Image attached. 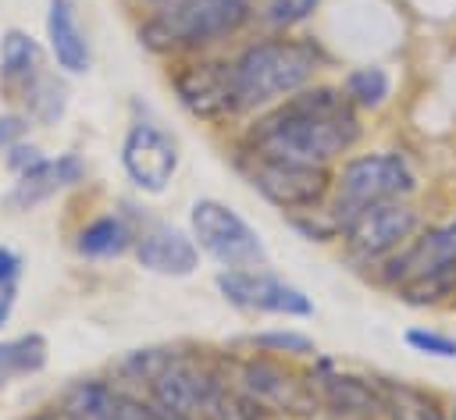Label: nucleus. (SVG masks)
Returning <instances> with one entry per match:
<instances>
[{
  "label": "nucleus",
  "mask_w": 456,
  "mask_h": 420,
  "mask_svg": "<svg viewBox=\"0 0 456 420\" xmlns=\"http://www.w3.org/2000/svg\"><path fill=\"white\" fill-rule=\"evenodd\" d=\"M363 135L360 110L342 85L310 82L306 89L267 107L242 135L239 149L256 157H278L296 164H335Z\"/></svg>",
  "instance_id": "obj_1"
},
{
  "label": "nucleus",
  "mask_w": 456,
  "mask_h": 420,
  "mask_svg": "<svg viewBox=\"0 0 456 420\" xmlns=\"http://www.w3.org/2000/svg\"><path fill=\"white\" fill-rule=\"evenodd\" d=\"M328 64L321 43L306 36H267L242 46L232 57V82L239 110H267L285 96L306 89L314 75Z\"/></svg>",
  "instance_id": "obj_2"
},
{
  "label": "nucleus",
  "mask_w": 456,
  "mask_h": 420,
  "mask_svg": "<svg viewBox=\"0 0 456 420\" xmlns=\"http://www.w3.org/2000/svg\"><path fill=\"white\" fill-rule=\"evenodd\" d=\"M249 21H253L249 0H182L146 14L135 36L150 53L192 57L228 36H239Z\"/></svg>",
  "instance_id": "obj_3"
},
{
  "label": "nucleus",
  "mask_w": 456,
  "mask_h": 420,
  "mask_svg": "<svg viewBox=\"0 0 456 420\" xmlns=\"http://www.w3.org/2000/svg\"><path fill=\"white\" fill-rule=\"evenodd\" d=\"M378 278L410 306H435L456 292V217L435 224L381 260Z\"/></svg>",
  "instance_id": "obj_4"
},
{
  "label": "nucleus",
  "mask_w": 456,
  "mask_h": 420,
  "mask_svg": "<svg viewBox=\"0 0 456 420\" xmlns=\"http://www.w3.org/2000/svg\"><path fill=\"white\" fill-rule=\"evenodd\" d=\"M413 189H417V174H413V167L406 164L403 153H392V149L360 153V157H349L335 171L328 210L342 228L353 214H360L374 203L406 199Z\"/></svg>",
  "instance_id": "obj_5"
},
{
  "label": "nucleus",
  "mask_w": 456,
  "mask_h": 420,
  "mask_svg": "<svg viewBox=\"0 0 456 420\" xmlns=\"http://www.w3.org/2000/svg\"><path fill=\"white\" fill-rule=\"evenodd\" d=\"M235 171L249 182L253 192H260L271 206L285 214H303L317 210L331 196V167L321 164H296V160H278V157H256L239 149L235 153Z\"/></svg>",
  "instance_id": "obj_6"
},
{
  "label": "nucleus",
  "mask_w": 456,
  "mask_h": 420,
  "mask_svg": "<svg viewBox=\"0 0 456 420\" xmlns=\"http://www.w3.org/2000/svg\"><path fill=\"white\" fill-rule=\"evenodd\" d=\"M189 235L196 242L200 253H207L217 267L235 271V267H264L267 249L256 235V228L235 214L228 203L221 199H196L189 206Z\"/></svg>",
  "instance_id": "obj_7"
},
{
  "label": "nucleus",
  "mask_w": 456,
  "mask_h": 420,
  "mask_svg": "<svg viewBox=\"0 0 456 420\" xmlns=\"http://www.w3.org/2000/svg\"><path fill=\"white\" fill-rule=\"evenodd\" d=\"M167 82L182 103L185 114L207 125H221L228 117H239V100H235V82H232V61L224 57H203L192 53L178 61L167 71Z\"/></svg>",
  "instance_id": "obj_8"
},
{
  "label": "nucleus",
  "mask_w": 456,
  "mask_h": 420,
  "mask_svg": "<svg viewBox=\"0 0 456 420\" xmlns=\"http://www.w3.org/2000/svg\"><path fill=\"white\" fill-rule=\"evenodd\" d=\"M221 381L224 377L200 356L175 349V356L146 381V395L160 413L175 420H210V406Z\"/></svg>",
  "instance_id": "obj_9"
},
{
  "label": "nucleus",
  "mask_w": 456,
  "mask_h": 420,
  "mask_svg": "<svg viewBox=\"0 0 456 420\" xmlns=\"http://www.w3.org/2000/svg\"><path fill=\"white\" fill-rule=\"evenodd\" d=\"M232 384L239 392H246L249 399L264 402L267 409L281 413V416H306V420H314L321 413V399H317L314 384L303 381V374L289 370L278 356H267V352L239 359Z\"/></svg>",
  "instance_id": "obj_10"
},
{
  "label": "nucleus",
  "mask_w": 456,
  "mask_h": 420,
  "mask_svg": "<svg viewBox=\"0 0 456 420\" xmlns=\"http://www.w3.org/2000/svg\"><path fill=\"white\" fill-rule=\"evenodd\" d=\"M420 228V214L406 203V199H395V203H374L360 214H353L346 224H342V242L349 249L353 260L360 263H374V260H388L395 249H403Z\"/></svg>",
  "instance_id": "obj_11"
},
{
  "label": "nucleus",
  "mask_w": 456,
  "mask_h": 420,
  "mask_svg": "<svg viewBox=\"0 0 456 420\" xmlns=\"http://www.w3.org/2000/svg\"><path fill=\"white\" fill-rule=\"evenodd\" d=\"M214 285L221 299L235 310L246 313H274V317H310L314 303L303 288L292 281L264 271V267H235V271H217Z\"/></svg>",
  "instance_id": "obj_12"
},
{
  "label": "nucleus",
  "mask_w": 456,
  "mask_h": 420,
  "mask_svg": "<svg viewBox=\"0 0 456 420\" xmlns=\"http://www.w3.org/2000/svg\"><path fill=\"white\" fill-rule=\"evenodd\" d=\"M178 139L153 117H135L121 139V167L139 192H164L178 174Z\"/></svg>",
  "instance_id": "obj_13"
},
{
  "label": "nucleus",
  "mask_w": 456,
  "mask_h": 420,
  "mask_svg": "<svg viewBox=\"0 0 456 420\" xmlns=\"http://www.w3.org/2000/svg\"><path fill=\"white\" fill-rule=\"evenodd\" d=\"M82 182H86V160L75 149L57 153V157H43L32 171L14 178V185L4 196V206L14 214H28V210L43 206L46 199H53V196H61Z\"/></svg>",
  "instance_id": "obj_14"
},
{
  "label": "nucleus",
  "mask_w": 456,
  "mask_h": 420,
  "mask_svg": "<svg viewBox=\"0 0 456 420\" xmlns=\"http://www.w3.org/2000/svg\"><path fill=\"white\" fill-rule=\"evenodd\" d=\"M132 231H135L132 253H135L139 267H146L150 274L189 278L200 267V249L189 231H182L167 221H146L142 228L132 224Z\"/></svg>",
  "instance_id": "obj_15"
},
{
  "label": "nucleus",
  "mask_w": 456,
  "mask_h": 420,
  "mask_svg": "<svg viewBox=\"0 0 456 420\" xmlns=\"http://www.w3.org/2000/svg\"><path fill=\"white\" fill-rule=\"evenodd\" d=\"M310 384H314L321 406L328 413H335V416H374V413H385L378 381L360 377V374H346L331 359H314Z\"/></svg>",
  "instance_id": "obj_16"
},
{
  "label": "nucleus",
  "mask_w": 456,
  "mask_h": 420,
  "mask_svg": "<svg viewBox=\"0 0 456 420\" xmlns=\"http://www.w3.org/2000/svg\"><path fill=\"white\" fill-rule=\"evenodd\" d=\"M46 50L64 75H86L93 68V46L71 0H46Z\"/></svg>",
  "instance_id": "obj_17"
},
{
  "label": "nucleus",
  "mask_w": 456,
  "mask_h": 420,
  "mask_svg": "<svg viewBox=\"0 0 456 420\" xmlns=\"http://www.w3.org/2000/svg\"><path fill=\"white\" fill-rule=\"evenodd\" d=\"M132 242H135V231H132L128 217H121V214H100V217L86 221L71 238V246L82 260H114V256L128 253Z\"/></svg>",
  "instance_id": "obj_18"
},
{
  "label": "nucleus",
  "mask_w": 456,
  "mask_h": 420,
  "mask_svg": "<svg viewBox=\"0 0 456 420\" xmlns=\"http://www.w3.org/2000/svg\"><path fill=\"white\" fill-rule=\"evenodd\" d=\"M43 71V43L25 28L0 32V85L4 93H18L32 75Z\"/></svg>",
  "instance_id": "obj_19"
},
{
  "label": "nucleus",
  "mask_w": 456,
  "mask_h": 420,
  "mask_svg": "<svg viewBox=\"0 0 456 420\" xmlns=\"http://www.w3.org/2000/svg\"><path fill=\"white\" fill-rule=\"evenodd\" d=\"M14 100H18V107L28 114V121H32L36 128H53V125L64 117V110H68V85H64V78H61L57 71L43 68L39 75H32V78L14 93Z\"/></svg>",
  "instance_id": "obj_20"
},
{
  "label": "nucleus",
  "mask_w": 456,
  "mask_h": 420,
  "mask_svg": "<svg viewBox=\"0 0 456 420\" xmlns=\"http://www.w3.org/2000/svg\"><path fill=\"white\" fill-rule=\"evenodd\" d=\"M50 359V345L39 331H25L14 338H0V388L32 377L46 367Z\"/></svg>",
  "instance_id": "obj_21"
},
{
  "label": "nucleus",
  "mask_w": 456,
  "mask_h": 420,
  "mask_svg": "<svg viewBox=\"0 0 456 420\" xmlns=\"http://www.w3.org/2000/svg\"><path fill=\"white\" fill-rule=\"evenodd\" d=\"M342 93L349 96V103L356 110H378L392 93V75L381 64H360V68L346 71Z\"/></svg>",
  "instance_id": "obj_22"
},
{
  "label": "nucleus",
  "mask_w": 456,
  "mask_h": 420,
  "mask_svg": "<svg viewBox=\"0 0 456 420\" xmlns=\"http://www.w3.org/2000/svg\"><path fill=\"white\" fill-rule=\"evenodd\" d=\"M385 413H392L395 420H442V409L435 406V399H428L417 388L406 384H392V381H378Z\"/></svg>",
  "instance_id": "obj_23"
},
{
  "label": "nucleus",
  "mask_w": 456,
  "mask_h": 420,
  "mask_svg": "<svg viewBox=\"0 0 456 420\" xmlns=\"http://www.w3.org/2000/svg\"><path fill=\"white\" fill-rule=\"evenodd\" d=\"M210 420H285V416L267 409L264 402L249 399L232 381H221V388L214 395V406H210Z\"/></svg>",
  "instance_id": "obj_24"
},
{
  "label": "nucleus",
  "mask_w": 456,
  "mask_h": 420,
  "mask_svg": "<svg viewBox=\"0 0 456 420\" xmlns=\"http://www.w3.org/2000/svg\"><path fill=\"white\" fill-rule=\"evenodd\" d=\"M249 345L267 352V356H317V345L310 335L303 331H285V327H274V331H256L249 335Z\"/></svg>",
  "instance_id": "obj_25"
},
{
  "label": "nucleus",
  "mask_w": 456,
  "mask_h": 420,
  "mask_svg": "<svg viewBox=\"0 0 456 420\" xmlns=\"http://www.w3.org/2000/svg\"><path fill=\"white\" fill-rule=\"evenodd\" d=\"M317 7H321V0H267L264 11H260V18H264L271 28L289 32V28L310 21Z\"/></svg>",
  "instance_id": "obj_26"
},
{
  "label": "nucleus",
  "mask_w": 456,
  "mask_h": 420,
  "mask_svg": "<svg viewBox=\"0 0 456 420\" xmlns=\"http://www.w3.org/2000/svg\"><path fill=\"white\" fill-rule=\"evenodd\" d=\"M403 338H406V345H410L413 352L438 356V359H456V338L445 335V331H435V327H410Z\"/></svg>",
  "instance_id": "obj_27"
},
{
  "label": "nucleus",
  "mask_w": 456,
  "mask_h": 420,
  "mask_svg": "<svg viewBox=\"0 0 456 420\" xmlns=\"http://www.w3.org/2000/svg\"><path fill=\"white\" fill-rule=\"evenodd\" d=\"M32 128H36V125L28 121V114H25L21 107L0 110V153L11 149V146H18V142H25Z\"/></svg>",
  "instance_id": "obj_28"
},
{
  "label": "nucleus",
  "mask_w": 456,
  "mask_h": 420,
  "mask_svg": "<svg viewBox=\"0 0 456 420\" xmlns=\"http://www.w3.org/2000/svg\"><path fill=\"white\" fill-rule=\"evenodd\" d=\"M0 157H4V167H7V171H11L14 178H18V174L32 171V167H36V164H39V160H43L46 153H43V149H39V146H36L32 139H25V142H18V146L4 149Z\"/></svg>",
  "instance_id": "obj_29"
},
{
  "label": "nucleus",
  "mask_w": 456,
  "mask_h": 420,
  "mask_svg": "<svg viewBox=\"0 0 456 420\" xmlns=\"http://www.w3.org/2000/svg\"><path fill=\"white\" fill-rule=\"evenodd\" d=\"M21 253L11 249V246H0V288H18V278H21Z\"/></svg>",
  "instance_id": "obj_30"
},
{
  "label": "nucleus",
  "mask_w": 456,
  "mask_h": 420,
  "mask_svg": "<svg viewBox=\"0 0 456 420\" xmlns=\"http://www.w3.org/2000/svg\"><path fill=\"white\" fill-rule=\"evenodd\" d=\"M125 7H132L135 14H153V11H164V7H171V4H182V0H121Z\"/></svg>",
  "instance_id": "obj_31"
},
{
  "label": "nucleus",
  "mask_w": 456,
  "mask_h": 420,
  "mask_svg": "<svg viewBox=\"0 0 456 420\" xmlns=\"http://www.w3.org/2000/svg\"><path fill=\"white\" fill-rule=\"evenodd\" d=\"M14 303H18V288H0V331L14 313Z\"/></svg>",
  "instance_id": "obj_32"
},
{
  "label": "nucleus",
  "mask_w": 456,
  "mask_h": 420,
  "mask_svg": "<svg viewBox=\"0 0 456 420\" xmlns=\"http://www.w3.org/2000/svg\"><path fill=\"white\" fill-rule=\"evenodd\" d=\"M28 420H75L61 402H53V406H43V409H36Z\"/></svg>",
  "instance_id": "obj_33"
},
{
  "label": "nucleus",
  "mask_w": 456,
  "mask_h": 420,
  "mask_svg": "<svg viewBox=\"0 0 456 420\" xmlns=\"http://www.w3.org/2000/svg\"><path fill=\"white\" fill-rule=\"evenodd\" d=\"M452 420H456V409H452Z\"/></svg>",
  "instance_id": "obj_34"
},
{
  "label": "nucleus",
  "mask_w": 456,
  "mask_h": 420,
  "mask_svg": "<svg viewBox=\"0 0 456 420\" xmlns=\"http://www.w3.org/2000/svg\"><path fill=\"white\" fill-rule=\"evenodd\" d=\"M71 4H78V0H71Z\"/></svg>",
  "instance_id": "obj_35"
}]
</instances>
